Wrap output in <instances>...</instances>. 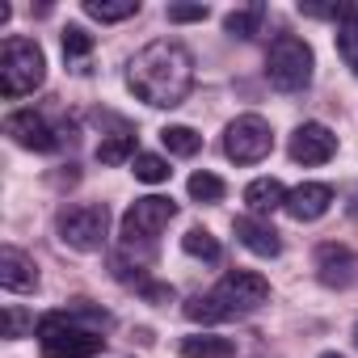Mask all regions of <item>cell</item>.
<instances>
[{"mask_svg":"<svg viewBox=\"0 0 358 358\" xmlns=\"http://www.w3.org/2000/svg\"><path fill=\"white\" fill-rule=\"evenodd\" d=\"M127 85L148 106H182L194 85V59L182 43H148L127 72Z\"/></svg>","mask_w":358,"mask_h":358,"instance_id":"6da1fadb","label":"cell"},{"mask_svg":"<svg viewBox=\"0 0 358 358\" xmlns=\"http://www.w3.org/2000/svg\"><path fill=\"white\" fill-rule=\"evenodd\" d=\"M47 80V55L34 38H5L0 47V93L5 97H26Z\"/></svg>","mask_w":358,"mask_h":358,"instance_id":"7a4b0ae2","label":"cell"},{"mask_svg":"<svg viewBox=\"0 0 358 358\" xmlns=\"http://www.w3.org/2000/svg\"><path fill=\"white\" fill-rule=\"evenodd\" d=\"M38 345H43V358H93L101 354L106 337L97 329L72 324L68 312H51L38 320Z\"/></svg>","mask_w":358,"mask_h":358,"instance_id":"3957f363","label":"cell"},{"mask_svg":"<svg viewBox=\"0 0 358 358\" xmlns=\"http://www.w3.org/2000/svg\"><path fill=\"white\" fill-rule=\"evenodd\" d=\"M312 47L295 34H278L266 51V76L278 93H299L312 80Z\"/></svg>","mask_w":358,"mask_h":358,"instance_id":"277c9868","label":"cell"},{"mask_svg":"<svg viewBox=\"0 0 358 358\" xmlns=\"http://www.w3.org/2000/svg\"><path fill=\"white\" fill-rule=\"evenodd\" d=\"M55 232L68 249L76 253H97L106 245V232H110V211L106 203H76V207H64L55 215Z\"/></svg>","mask_w":358,"mask_h":358,"instance_id":"5b68a950","label":"cell"},{"mask_svg":"<svg viewBox=\"0 0 358 358\" xmlns=\"http://www.w3.org/2000/svg\"><path fill=\"white\" fill-rule=\"evenodd\" d=\"M270 148H274V131H270V122L262 114H241L224 131V152L236 164H257V160L270 156Z\"/></svg>","mask_w":358,"mask_h":358,"instance_id":"8992f818","label":"cell"},{"mask_svg":"<svg viewBox=\"0 0 358 358\" xmlns=\"http://www.w3.org/2000/svg\"><path fill=\"white\" fill-rule=\"evenodd\" d=\"M177 215V203L173 199H160V194H148V199H135L122 215V241L135 245V241H156Z\"/></svg>","mask_w":358,"mask_h":358,"instance_id":"52a82bcc","label":"cell"},{"mask_svg":"<svg viewBox=\"0 0 358 358\" xmlns=\"http://www.w3.org/2000/svg\"><path fill=\"white\" fill-rule=\"evenodd\" d=\"M5 135L17 143V148H30V152H55L59 148V135L51 131V122L34 110H17L5 118Z\"/></svg>","mask_w":358,"mask_h":358,"instance_id":"ba28073f","label":"cell"},{"mask_svg":"<svg viewBox=\"0 0 358 358\" xmlns=\"http://www.w3.org/2000/svg\"><path fill=\"white\" fill-rule=\"evenodd\" d=\"M333 152H337V135L324 122H303L291 135V160L295 164H324V160H333Z\"/></svg>","mask_w":358,"mask_h":358,"instance_id":"9c48e42d","label":"cell"},{"mask_svg":"<svg viewBox=\"0 0 358 358\" xmlns=\"http://www.w3.org/2000/svg\"><path fill=\"white\" fill-rule=\"evenodd\" d=\"M316 274L324 287H358V253L345 245H320L316 249Z\"/></svg>","mask_w":358,"mask_h":358,"instance_id":"30bf717a","label":"cell"},{"mask_svg":"<svg viewBox=\"0 0 358 358\" xmlns=\"http://www.w3.org/2000/svg\"><path fill=\"white\" fill-rule=\"evenodd\" d=\"M215 295H224L236 312H245V308H257V303L270 299V282H266L262 274H253V270H232V274L215 287Z\"/></svg>","mask_w":358,"mask_h":358,"instance_id":"8fae6325","label":"cell"},{"mask_svg":"<svg viewBox=\"0 0 358 358\" xmlns=\"http://www.w3.org/2000/svg\"><path fill=\"white\" fill-rule=\"evenodd\" d=\"M329 207H333V190H329L324 182H303V186H295V190L287 194V215L299 220V224L320 220Z\"/></svg>","mask_w":358,"mask_h":358,"instance_id":"7c38bea8","label":"cell"},{"mask_svg":"<svg viewBox=\"0 0 358 358\" xmlns=\"http://www.w3.org/2000/svg\"><path fill=\"white\" fill-rule=\"evenodd\" d=\"M0 287L13 291V295H26V291L38 287V266L22 249H13V245L0 249Z\"/></svg>","mask_w":358,"mask_h":358,"instance_id":"4fadbf2b","label":"cell"},{"mask_svg":"<svg viewBox=\"0 0 358 358\" xmlns=\"http://www.w3.org/2000/svg\"><path fill=\"white\" fill-rule=\"evenodd\" d=\"M232 232H236V241H241L249 253H257V257H278V253H282L278 232H274L270 224H262L257 215H241V220L232 224Z\"/></svg>","mask_w":358,"mask_h":358,"instance_id":"5bb4252c","label":"cell"},{"mask_svg":"<svg viewBox=\"0 0 358 358\" xmlns=\"http://www.w3.org/2000/svg\"><path fill=\"white\" fill-rule=\"evenodd\" d=\"M245 207H249L253 215H270V211L287 207L282 182H278V177H257V182H249V186H245Z\"/></svg>","mask_w":358,"mask_h":358,"instance_id":"9a60e30c","label":"cell"},{"mask_svg":"<svg viewBox=\"0 0 358 358\" xmlns=\"http://www.w3.org/2000/svg\"><path fill=\"white\" fill-rule=\"evenodd\" d=\"M182 312H186V320H194V324H220V320H232V316H236V308H232L224 295H194V299L182 303Z\"/></svg>","mask_w":358,"mask_h":358,"instance_id":"2e32d148","label":"cell"},{"mask_svg":"<svg viewBox=\"0 0 358 358\" xmlns=\"http://www.w3.org/2000/svg\"><path fill=\"white\" fill-rule=\"evenodd\" d=\"M177 350H182L186 358H232L236 341L232 337H215V333H190V337H182Z\"/></svg>","mask_w":358,"mask_h":358,"instance_id":"e0dca14e","label":"cell"},{"mask_svg":"<svg viewBox=\"0 0 358 358\" xmlns=\"http://www.w3.org/2000/svg\"><path fill=\"white\" fill-rule=\"evenodd\" d=\"M262 17H266V5H245V9H232V13L224 17V30H228L232 38H253L257 26H262Z\"/></svg>","mask_w":358,"mask_h":358,"instance_id":"ac0fdd59","label":"cell"},{"mask_svg":"<svg viewBox=\"0 0 358 358\" xmlns=\"http://www.w3.org/2000/svg\"><path fill=\"white\" fill-rule=\"evenodd\" d=\"M85 13L97 22H127L139 13V0H85Z\"/></svg>","mask_w":358,"mask_h":358,"instance_id":"d6986e66","label":"cell"},{"mask_svg":"<svg viewBox=\"0 0 358 358\" xmlns=\"http://www.w3.org/2000/svg\"><path fill=\"white\" fill-rule=\"evenodd\" d=\"M160 143H164L173 156H194V152L203 148V135H199L194 127H164V131H160Z\"/></svg>","mask_w":358,"mask_h":358,"instance_id":"ffe728a7","label":"cell"},{"mask_svg":"<svg viewBox=\"0 0 358 358\" xmlns=\"http://www.w3.org/2000/svg\"><path fill=\"white\" fill-rule=\"evenodd\" d=\"M135 156H139V152H135V135H131V131L110 135V139L97 143V160H101V164H122V160H135Z\"/></svg>","mask_w":358,"mask_h":358,"instance_id":"44dd1931","label":"cell"},{"mask_svg":"<svg viewBox=\"0 0 358 358\" xmlns=\"http://www.w3.org/2000/svg\"><path fill=\"white\" fill-rule=\"evenodd\" d=\"M131 164H135L131 173L139 177V182H148V186H156V182H169V173H173V169H169V160H164V156H152V152H139Z\"/></svg>","mask_w":358,"mask_h":358,"instance_id":"7402d4cb","label":"cell"},{"mask_svg":"<svg viewBox=\"0 0 358 358\" xmlns=\"http://www.w3.org/2000/svg\"><path fill=\"white\" fill-rule=\"evenodd\" d=\"M186 186H190V199H199V203H220L228 194L224 177H215V173H194Z\"/></svg>","mask_w":358,"mask_h":358,"instance_id":"603a6c76","label":"cell"},{"mask_svg":"<svg viewBox=\"0 0 358 358\" xmlns=\"http://www.w3.org/2000/svg\"><path fill=\"white\" fill-rule=\"evenodd\" d=\"M182 249H186L190 257H203V262H215V257H220V241H215L207 228H190V232L182 236Z\"/></svg>","mask_w":358,"mask_h":358,"instance_id":"cb8c5ba5","label":"cell"},{"mask_svg":"<svg viewBox=\"0 0 358 358\" xmlns=\"http://www.w3.org/2000/svg\"><path fill=\"white\" fill-rule=\"evenodd\" d=\"M337 55H341L345 68L358 76V17H350V22L337 30Z\"/></svg>","mask_w":358,"mask_h":358,"instance_id":"d4e9b609","label":"cell"},{"mask_svg":"<svg viewBox=\"0 0 358 358\" xmlns=\"http://www.w3.org/2000/svg\"><path fill=\"white\" fill-rule=\"evenodd\" d=\"M89 51H93V34L80 30V26H68V30H64V55H68V59H85Z\"/></svg>","mask_w":358,"mask_h":358,"instance_id":"484cf974","label":"cell"},{"mask_svg":"<svg viewBox=\"0 0 358 358\" xmlns=\"http://www.w3.org/2000/svg\"><path fill=\"white\" fill-rule=\"evenodd\" d=\"M207 5H169V22L173 26H190V22H207Z\"/></svg>","mask_w":358,"mask_h":358,"instance_id":"4316f807","label":"cell"},{"mask_svg":"<svg viewBox=\"0 0 358 358\" xmlns=\"http://www.w3.org/2000/svg\"><path fill=\"white\" fill-rule=\"evenodd\" d=\"M68 312H76V316H80V320H89L93 329H106V324H110V316H106L101 308H93L89 299H72V308H68Z\"/></svg>","mask_w":358,"mask_h":358,"instance_id":"83f0119b","label":"cell"},{"mask_svg":"<svg viewBox=\"0 0 358 358\" xmlns=\"http://www.w3.org/2000/svg\"><path fill=\"white\" fill-rule=\"evenodd\" d=\"M22 329H26V312L22 308H5V329H0V337H22Z\"/></svg>","mask_w":358,"mask_h":358,"instance_id":"f1b7e54d","label":"cell"},{"mask_svg":"<svg viewBox=\"0 0 358 358\" xmlns=\"http://www.w3.org/2000/svg\"><path fill=\"white\" fill-rule=\"evenodd\" d=\"M143 295H148V299H156V303H164V299H173V287H160V282H148V287H143Z\"/></svg>","mask_w":358,"mask_h":358,"instance_id":"f546056e","label":"cell"},{"mask_svg":"<svg viewBox=\"0 0 358 358\" xmlns=\"http://www.w3.org/2000/svg\"><path fill=\"white\" fill-rule=\"evenodd\" d=\"M320 358H345V354H333V350H329V354H320Z\"/></svg>","mask_w":358,"mask_h":358,"instance_id":"4dcf8cb0","label":"cell"},{"mask_svg":"<svg viewBox=\"0 0 358 358\" xmlns=\"http://www.w3.org/2000/svg\"><path fill=\"white\" fill-rule=\"evenodd\" d=\"M350 215H358V199H354V207H350Z\"/></svg>","mask_w":358,"mask_h":358,"instance_id":"1f68e13d","label":"cell"},{"mask_svg":"<svg viewBox=\"0 0 358 358\" xmlns=\"http://www.w3.org/2000/svg\"><path fill=\"white\" fill-rule=\"evenodd\" d=\"M354 341H358V324H354Z\"/></svg>","mask_w":358,"mask_h":358,"instance_id":"d6a6232c","label":"cell"}]
</instances>
